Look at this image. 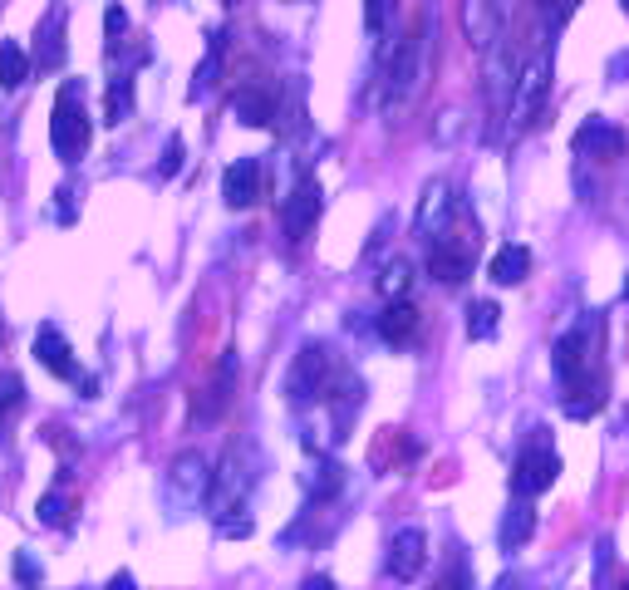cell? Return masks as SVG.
Here are the masks:
<instances>
[{"label":"cell","mask_w":629,"mask_h":590,"mask_svg":"<svg viewBox=\"0 0 629 590\" xmlns=\"http://www.w3.org/2000/svg\"><path fill=\"white\" fill-rule=\"evenodd\" d=\"M89 138H94V128H89V114L79 104V89L64 84L55 99V114H50V148H55L59 163H79L89 153Z\"/></svg>","instance_id":"1"},{"label":"cell","mask_w":629,"mask_h":590,"mask_svg":"<svg viewBox=\"0 0 629 590\" xmlns=\"http://www.w3.org/2000/svg\"><path fill=\"white\" fill-rule=\"evenodd\" d=\"M330 374H335L330 350H325V345H305L286 374L290 404H315V399H325V394H330Z\"/></svg>","instance_id":"2"},{"label":"cell","mask_w":629,"mask_h":590,"mask_svg":"<svg viewBox=\"0 0 629 590\" xmlns=\"http://www.w3.org/2000/svg\"><path fill=\"white\" fill-rule=\"evenodd\" d=\"M561 477V458H556V448L551 443H526L521 453H516V468H512V492L516 497H541L551 482Z\"/></svg>","instance_id":"3"},{"label":"cell","mask_w":629,"mask_h":590,"mask_svg":"<svg viewBox=\"0 0 629 590\" xmlns=\"http://www.w3.org/2000/svg\"><path fill=\"white\" fill-rule=\"evenodd\" d=\"M546 94H551V55H536L512 84V109H507V114H512V128H526L531 118L541 114Z\"/></svg>","instance_id":"4"},{"label":"cell","mask_w":629,"mask_h":590,"mask_svg":"<svg viewBox=\"0 0 629 590\" xmlns=\"http://www.w3.org/2000/svg\"><path fill=\"white\" fill-rule=\"evenodd\" d=\"M320 207H325V197H320V182L305 173L300 182H295V192L286 197V207H281V222H286L290 241H305V236L315 232V222H320Z\"/></svg>","instance_id":"5"},{"label":"cell","mask_w":629,"mask_h":590,"mask_svg":"<svg viewBox=\"0 0 629 590\" xmlns=\"http://www.w3.org/2000/svg\"><path fill=\"white\" fill-rule=\"evenodd\" d=\"M472 256H477L472 241H453L448 232H438L433 236V251H428V271H433L443 286H462V281L472 276Z\"/></svg>","instance_id":"6"},{"label":"cell","mask_w":629,"mask_h":590,"mask_svg":"<svg viewBox=\"0 0 629 590\" xmlns=\"http://www.w3.org/2000/svg\"><path fill=\"white\" fill-rule=\"evenodd\" d=\"M418 69H423V30H413V35L399 45L394 64H389V99H384L389 109L408 104V94L418 89Z\"/></svg>","instance_id":"7"},{"label":"cell","mask_w":629,"mask_h":590,"mask_svg":"<svg viewBox=\"0 0 629 590\" xmlns=\"http://www.w3.org/2000/svg\"><path fill=\"white\" fill-rule=\"evenodd\" d=\"M207 482H212V472H207V458L202 453H182L168 472V492L177 507H192V502H202L207 497Z\"/></svg>","instance_id":"8"},{"label":"cell","mask_w":629,"mask_h":590,"mask_svg":"<svg viewBox=\"0 0 629 590\" xmlns=\"http://www.w3.org/2000/svg\"><path fill=\"white\" fill-rule=\"evenodd\" d=\"M428 566V536L418 527H403L394 541H389V576L394 581H418Z\"/></svg>","instance_id":"9"},{"label":"cell","mask_w":629,"mask_h":590,"mask_svg":"<svg viewBox=\"0 0 629 590\" xmlns=\"http://www.w3.org/2000/svg\"><path fill=\"white\" fill-rule=\"evenodd\" d=\"M625 128H615V123H605V118H590V123H580L575 128V153L580 158H620L625 153Z\"/></svg>","instance_id":"10"},{"label":"cell","mask_w":629,"mask_h":590,"mask_svg":"<svg viewBox=\"0 0 629 590\" xmlns=\"http://www.w3.org/2000/svg\"><path fill=\"white\" fill-rule=\"evenodd\" d=\"M222 197H227V207H251L261 197V163L256 158H236L222 173Z\"/></svg>","instance_id":"11"},{"label":"cell","mask_w":629,"mask_h":590,"mask_svg":"<svg viewBox=\"0 0 629 590\" xmlns=\"http://www.w3.org/2000/svg\"><path fill=\"white\" fill-rule=\"evenodd\" d=\"M35 359L55 374V379H79V364H74V350L64 345V335H59L55 325H45L40 335H35Z\"/></svg>","instance_id":"12"},{"label":"cell","mask_w":629,"mask_h":590,"mask_svg":"<svg viewBox=\"0 0 629 590\" xmlns=\"http://www.w3.org/2000/svg\"><path fill=\"white\" fill-rule=\"evenodd\" d=\"M231 114L241 118L246 128H266V123H276V94H266V89H241L236 99H231Z\"/></svg>","instance_id":"13"},{"label":"cell","mask_w":629,"mask_h":590,"mask_svg":"<svg viewBox=\"0 0 629 590\" xmlns=\"http://www.w3.org/2000/svg\"><path fill=\"white\" fill-rule=\"evenodd\" d=\"M222 59H227V35H222V30H212V35H207V55H202L197 79H192V99H202V94H212V89H217V79H222Z\"/></svg>","instance_id":"14"},{"label":"cell","mask_w":629,"mask_h":590,"mask_svg":"<svg viewBox=\"0 0 629 590\" xmlns=\"http://www.w3.org/2000/svg\"><path fill=\"white\" fill-rule=\"evenodd\" d=\"M413 330H418V310L394 295L389 305H384V315H379V335L389 340V345H403V340H413Z\"/></svg>","instance_id":"15"},{"label":"cell","mask_w":629,"mask_h":590,"mask_svg":"<svg viewBox=\"0 0 629 590\" xmlns=\"http://www.w3.org/2000/svg\"><path fill=\"white\" fill-rule=\"evenodd\" d=\"M526 271H531V251H526V246H502V251L492 256V266H487V276H492L497 286H521Z\"/></svg>","instance_id":"16"},{"label":"cell","mask_w":629,"mask_h":590,"mask_svg":"<svg viewBox=\"0 0 629 590\" xmlns=\"http://www.w3.org/2000/svg\"><path fill=\"white\" fill-rule=\"evenodd\" d=\"M531 531H536V512H531V502L521 497V502H512V512L502 517V551H521V546L531 541Z\"/></svg>","instance_id":"17"},{"label":"cell","mask_w":629,"mask_h":590,"mask_svg":"<svg viewBox=\"0 0 629 590\" xmlns=\"http://www.w3.org/2000/svg\"><path fill=\"white\" fill-rule=\"evenodd\" d=\"M35 59L45 64V69H59L64 64V10H55L45 25H40V50Z\"/></svg>","instance_id":"18"},{"label":"cell","mask_w":629,"mask_h":590,"mask_svg":"<svg viewBox=\"0 0 629 590\" xmlns=\"http://www.w3.org/2000/svg\"><path fill=\"white\" fill-rule=\"evenodd\" d=\"M25 79H30V55H25V45L5 40V45H0V89H20Z\"/></svg>","instance_id":"19"},{"label":"cell","mask_w":629,"mask_h":590,"mask_svg":"<svg viewBox=\"0 0 629 590\" xmlns=\"http://www.w3.org/2000/svg\"><path fill=\"white\" fill-rule=\"evenodd\" d=\"M133 114V74H114L104 94V123H123Z\"/></svg>","instance_id":"20"},{"label":"cell","mask_w":629,"mask_h":590,"mask_svg":"<svg viewBox=\"0 0 629 590\" xmlns=\"http://www.w3.org/2000/svg\"><path fill=\"white\" fill-rule=\"evenodd\" d=\"M231 379H236V354H222V369H217V379H212V399H202V418H217V413L227 409L231 399Z\"/></svg>","instance_id":"21"},{"label":"cell","mask_w":629,"mask_h":590,"mask_svg":"<svg viewBox=\"0 0 629 590\" xmlns=\"http://www.w3.org/2000/svg\"><path fill=\"white\" fill-rule=\"evenodd\" d=\"M448 222V187L443 182H433L428 192H423V212H418V232H433V227H443Z\"/></svg>","instance_id":"22"},{"label":"cell","mask_w":629,"mask_h":590,"mask_svg":"<svg viewBox=\"0 0 629 590\" xmlns=\"http://www.w3.org/2000/svg\"><path fill=\"white\" fill-rule=\"evenodd\" d=\"M497 315H502V310H497L492 300H472V310H467V335H472V340H492V335H497Z\"/></svg>","instance_id":"23"},{"label":"cell","mask_w":629,"mask_h":590,"mask_svg":"<svg viewBox=\"0 0 629 590\" xmlns=\"http://www.w3.org/2000/svg\"><path fill=\"white\" fill-rule=\"evenodd\" d=\"M408 281H413V271H408V261L403 256H394L389 266H384V276H379V295H408Z\"/></svg>","instance_id":"24"},{"label":"cell","mask_w":629,"mask_h":590,"mask_svg":"<svg viewBox=\"0 0 629 590\" xmlns=\"http://www.w3.org/2000/svg\"><path fill=\"white\" fill-rule=\"evenodd\" d=\"M20 404H25V379L10 369V374H0V418H5V413H15Z\"/></svg>","instance_id":"25"},{"label":"cell","mask_w":629,"mask_h":590,"mask_svg":"<svg viewBox=\"0 0 629 590\" xmlns=\"http://www.w3.org/2000/svg\"><path fill=\"white\" fill-rule=\"evenodd\" d=\"M394 5H399V0H369V5H364V25H369V35H384V30H389Z\"/></svg>","instance_id":"26"},{"label":"cell","mask_w":629,"mask_h":590,"mask_svg":"<svg viewBox=\"0 0 629 590\" xmlns=\"http://www.w3.org/2000/svg\"><path fill=\"white\" fill-rule=\"evenodd\" d=\"M40 522H45V527H69V507H64L59 492H45V497H40Z\"/></svg>","instance_id":"27"},{"label":"cell","mask_w":629,"mask_h":590,"mask_svg":"<svg viewBox=\"0 0 629 590\" xmlns=\"http://www.w3.org/2000/svg\"><path fill=\"white\" fill-rule=\"evenodd\" d=\"M340 463H320V477H315V482H310V492H315V502H320V497H335V492H340Z\"/></svg>","instance_id":"28"},{"label":"cell","mask_w":629,"mask_h":590,"mask_svg":"<svg viewBox=\"0 0 629 590\" xmlns=\"http://www.w3.org/2000/svg\"><path fill=\"white\" fill-rule=\"evenodd\" d=\"M123 30H128V10H123V5H109V10H104V35H109V45H118Z\"/></svg>","instance_id":"29"},{"label":"cell","mask_w":629,"mask_h":590,"mask_svg":"<svg viewBox=\"0 0 629 590\" xmlns=\"http://www.w3.org/2000/svg\"><path fill=\"white\" fill-rule=\"evenodd\" d=\"M158 173H163V177H177V173H182V138H168V148H163V163H158Z\"/></svg>","instance_id":"30"},{"label":"cell","mask_w":629,"mask_h":590,"mask_svg":"<svg viewBox=\"0 0 629 590\" xmlns=\"http://www.w3.org/2000/svg\"><path fill=\"white\" fill-rule=\"evenodd\" d=\"M15 576H20V586H40V566H35V556H30V551H20V556H15Z\"/></svg>","instance_id":"31"},{"label":"cell","mask_w":629,"mask_h":590,"mask_svg":"<svg viewBox=\"0 0 629 590\" xmlns=\"http://www.w3.org/2000/svg\"><path fill=\"white\" fill-rule=\"evenodd\" d=\"M625 74H629V55H620L615 64H610V79H625Z\"/></svg>","instance_id":"32"},{"label":"cell","mask_w":629,"mask_h":590,"mask_svg":"<svg viewBox=\"0 0 629 590\" xmlns=\"http://www.w3.org/2000/svg\"><path fill=\"white\" fill-rule=\"evenodd\" d=\"M620 10H625V15H629V0H620Z\"/></svg>","instance_id":"33"},{"label":"cell","mask_w":629,"mask_h":590,"mask_svg":"<svg viewBox=\"0 0 629 590\" xmlns=\"http://www.w3.org/2000/svg\"><path fill=\"white\" fill-rule=\"evenodd\" d=\"M625 300H629V276H625Z\"/></svg>","instance_id":"34"},{"label":"cell","mask_w":629,"mask_h":590,"mask_svg":"<svg viewBox=\"0 0 629 590\" xmlns=\"http://www.w3.org/2000/svg\"><path fill=\"white\" fill-rule=\"evenodd\" d=\"M536 5H551V0H536Z\"/></svg>","instance_id":"35"},{"label":"cell","mask_w":629,"mask_h":590,"mask_svg":"<svg viewBox=\"0 0 629 590\" xmlns=\"http://www.w3.org/2000/svg\"><path fill=\"white\" fill-rule=\"evenodd\" d=\"M0 335H5V320H0Z\"/></svg>","instance_id":"36"},{"label":"cell","mask_w":629,"mask_h":590,"mask_svg":"<svg viewBox=\"0 0 629 590\" xmlns=\"http://www.w3.org/2000/svg\"><path fill=\"white\" fill-rule=\"evenodd\" d=\"M222 5H236V0H222Z\"/></svg>","instance_id":"37"}]
</instances>
